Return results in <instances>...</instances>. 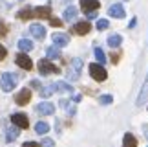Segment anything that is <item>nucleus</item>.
Segmentation results:
<instances>
[{
    "label": "nucleus",
    "instance_id": "nucleus-1",
    "mask_svg": "<svg viewBox=\"0 0 148 147\" xmlns=\"http://www.w3.org/2000/svg\"><path fill=\"white\" fill-rule=\"evenodd\" d=\"M16 77L13 72H5V74H2V81H0V87H2V90L4 92H11L15 87H16Z\"/></svg>",
    "mask_w": 148,
    "mask_h": 147
},
{
    "label": "nucleus",
    "instance_id": "nucleus-2",
    "mask_svg": "<svg viewBox=\"0 0 148 147\" xmlns=\"http://www.w3.org/2000/svg\"><path fill=\"white\" fill-rule=\"evenodd\" d=\"M90 76H92V77L95 79V81L102 83V81H106L108 74H106L104 66H102L101 63H92V64H90Z\"/></svg>",
    "mask_w": 148,
    "mask_h": 147
},
{
    "label": "nucleus",
    "instance_id": "nucleus-3",
    "mask_svg": "<svg viewBox=\"0 0 148 147\" xmlns=\"http://www.w3.org/2000/svg\"><path fill=\"white\" fill-rule=\"evenodd\" d=\"M38 72L42 76H51V74H60V68L55 66L49 59H40L38 61Z\"/></svg>",
    "mask_w": 148,
    "mask_h": 147
},
{
    "label": "nucleus",
    "instance_id": "nucleus-4",
    "mask_svg": "<svg viewBox=\"0 0 148 147\" xmlns=\"http://www.w3.org/2000/svg\"><path fill=\"white\" fill-rule=\"evenodd\" d=\"M15 63L20 66L22 70H31L33 68V61L29 59V55H27L26 52H22V53H18L15 57Z\"/></svg>",
    "mask_w": 148,
    "mask_h": 147
},
{
    "label": "nucleus",
    "instance_id": "nucleus-5",
    "mask_svg": "<svg viewBox=\"0 0 148 147\" xmlns=\"http://www.w3.org/2000/svg\"><path fill=\"white\" fill-rule=\"evenodd\" d=\"M29 99H31V90L29 88H22L20 92L15 96V103L20 105V107L27 105V103H29Z\"/></svg>",
    "mask_w": 148,
    "mask_h": 147
},
{
    "label": "nucleus",
    "instance_id": "nucleus-6",
    "mask_svg": "<svg viewBox=\"0 0 148 147\" xmlns=\"http://www.w3.org/2000/svg\"><path fill=\"white\" fill-rule=\"evenodd\" d=\"M11 123H15L18 129H27V125H29V121H27V116L22 114V112L11 114Z\"/></svg>",
    "mask_w": 148,
    "mask_h": 147
},
{
    "label": "nucleus",
    "instance_id": "nucleus-7",
    "mask_svg": "<svg viewBox=\"0 0 148 147\" xmlns=\"http://www.w3.org/2000/svg\"><path fill=\"white\" fill-rule=\"evenodd\" d=\"M145 103H148V74H146V79L143 83V88H141L137 99H135V105H137V107H143Z\"/></svg>",
    "mask_w": 148,
    "mask_h": 147
},
{
    "label": "nucleus",
    "instance_id": "nucleus-8",
    "mask_svg": "<svg viewBox=\"0 0 148 147\" xmlns=\"http://www.w3.org/2000/svg\"><path fill=\"white\" fill-rule=\"evenodd\" d=\"M51 41H53L55 46L64 48V46H68V44H70V35H66V33H53Z\"/></svg>",
    "mask_w": 148,
    "mask_h": 147
},
{
    "label": "nucleus",
    "instance_id": "nucleus-9",
    "mask_svg": "<svg viewBox=\"0 0 148 147\" xmlns=\"http://www.w3.org/2000/svg\"><path fill=\"white\" fill-rule=\"evenodd\" d=\"M99 8H101L99 0H81V9L84 13H88V11H97Z\"/></svg>",
    "mask_w": 148,
    "mask_h": 147
},
{
    "label": "nucleus",
    "instance_id": "nucleus-10",
    "mask_svg": "<svg viewBox=\"0 0 148 147\" xmlns=\"http://www.w3.org/2000/svg\"><path fill=\"white\" fill-rule=\"evenodd\" d=\"M29 33H31V35L37 39V41H42V39L46 37V28H44L42 24H31Z\"/></svg>",
    "mask_w": 148,
    "mask_h": 147
},
{
    "label": "nucleus",
    "instance_id": "nucleus-11",
    "mask_svg": "<svg viewBox=\"0 0 148 147\" xmlns=\"http://www.w3.org/2000/svg\"><path fill=\"white\" fill-rule=\"evenodd\" d=\"M108 15L113 17V19H123V17H124V8H123V4H113V6H110Z\"/></svg>",
    "mask_w": 148,
    "mask_h": 147
},
{
    "label": "nucleus",
    "instance_id": "nucleus-12",
    "mask_svg": "<svg viewBox=\"0 0 148 147\" xmlns=\"http://www.w3.org/2000/svg\"><path fill=\"white\" fill-rule=\"evenodd\" d=\"M33 15L38 17V19H49L51 17V8L49 6H38V8L33 9Z\"/></svg>",
    "mask_w": 148,
    "mask_h": 147
},
{
    "label": "nucleus",
    "instance_id": "nucleus-13",
    "mask_svg": "<svg viewBox=\"0 0 148 147\" xmlns=\"http://www.w3.org/2000/svg\"><path fill=\"white\" fill-rule=\"evenodd\" d=\"M90 30H92L90 22H77V24L73 26V33H77V35H88Z\"/></svg>",
    "mask_w": 148,
    "mask_h": 147
},
{
    "label": "nucleus",
    "instance_id": "nucleus-14",
    "mask_svg": "<svg viewBox=\"0 0 148 147\" xmlns=\"http://www.w3.org/2000/svg\"><path fill=\"white\" fill-rule=\"evenodd\" d=\"M37 112L42 114V116H49V114L55 112V105L53 103H38L37 105Z\"/></svg>",
    "mask_w": 148,
    "mask_h": 147
},
{
    "label": "nucleus",
    "instance_id": "nucleus-15",
    "mask_svg": "<svg viewBox=\"0 0 148 147\" xmlns=\"http://www.w3.org/2000/svg\"><path fill=\"white\" fill-rule=\"evenodd\" d=\"M123 147H137V138L132 132H126L123 138Z\"/></svg>",
    "mask_w": 148,
    "mask_h": 147
},
{
    "label": "nucleus",
    "instance_id": "nucleus-16",
    "mask_svg": "<svg viewBox=\"0 0 148 147\" xmlns=\"http://www.w3.org/2000/svg\"><path fill=\"white\" fill-rule=\"evenodd\" d=\"M108 44H110L112 48H119L123 44V37L119 35V33H113V35L108 37Z\"/></svg>",
    "mask_w": 148,
    "mask_h": 147
},
{
    "label": "nucleus",
    "instance_id": "nucleus-17",
    "mask_svg": "<svg viewBox=\"0 0 148 147\" xmlns=\"http://www.w3.org/2000/svg\"><path fill=\"white\" fill-rule=\"evenodd\" d=\"M55 88H57V92H62V94H71V92H73L71 85H68V83H64V81L55 83Z\"/></svg>",
    "mask_w": 148,
    "mask_h": 147
},
{
    "label": "nucleus",
    "instance_id": "nucleus-18",
    "mask_svg": "<svg viewBox=\"0 0 148 147\" xmlns=\"http://www.w3.org/2000/svg\"><path fill=\"white\" fill-rule=\"evenodd\" d=\"M18 48H20V52H31L33 50V42L29 41V39H20L18 41Z\"/></svg>",
    "mask_w": 148,
    "mask_h": 147
},
{
    "label": "nucleus",
    "instance_id": "nucleus-19",
    "mask_svg": "<svg viewBox=\"0 0 148 147\" xmlns=\"http://www.w3.org/2000/svg\"><path fill=\"white\" fill-rule=\"evenodd\" d=\"M75 17H77V8H73V6L66 8V11H64V20H66V22L75 20Z\"/></svg>",
    "mask_w": 148,
    "mask_h": 147
},
{
    "label": "nucleus",
    "instance_id": "nucleus-20",
    "mask_svg": "<svg viewBox=\"0 0 148 147\" xmlns=\"http://www.w3.org/2000/svg\"><path fill=\"white\" fill-rule=\"evenodd\" d=\"M16 17H18L20 20H29L31 17H35V15H33V9L31 8H24V9L18 11V15H16Z\"/></svg>",
    "mask_w": 148,
    "mask_h": 147
},
{
    "label": "nucleus",
    "instance_id": "nucleus-21",
    "mask_svg": "<svg viewBox=\"0 0 148 147\" xmlns=\"http://www.w3.org/2000/svg\"><path fill=\"white\" fill-rule=\"evenodd\" d=\"M46 55H48V59H60V50L59 46H51L46 50Z\"/></svg>",
    "mask_w": 148,
    "mask_h": 147
},
{
    "label": "nucleus",
    "instance_id": "nucleus-22",
    "mask_svg": "<svg viewBox=\"0 0 148 147\" xmlns=\"http://www.w3.org/2000/svg\"><path fill=\"white\" fill-rule=\"evenodd\" d=\"M59 103H60V107H62V109H64V110L68 112V114H71V116L75 114V107L71 105V101H68V99H60Z\"/></svg>",
    "mask_w": 148,
    "mask_h": 147
},
{
    "label": "nucleus",
    "instance_id": "nucleus-23",
    "mask_svg": "<svg viewBox=\"0 0 148 147\" xmlns=\"http://www.w3.org/2000/svg\"><path fill=\"white\" fill-rule=\"evenodd\" d=\"M16 138H18V127L8 129V134H5V142H15Z\"/></svg>",
    "mask_w": 148,
    "mask_h": 147
},
{
    "label": "nucleus",
    "instance_id": "nucleus-24",
    "mask_svg": "<svg viewBox=\"0 0 148 147\" xmlns=\"http://www.w3.org/2000/svg\"><path fill=\"white\" fill-rule=\"evenodd\" d=\"M55 90H57L55 85H46V87H42V90H40V98H49Z\"/></svg>",
    "mask_w": 148,
    "mask_h": 147
},
{
    "label": "nucleus",
    "instance_id": "nucleus-25",
    "mask_svg": "<svg viewBox=\"0 0 148 147\" xmlns=\"http://www.w3.org/2000/svg\"><path fill=\"white\" fill-rule=\"evenodd\" d=\"M48 131H49V125H48L46 121H38L37 125H35V132L37 134H46Z\"/></svg>",
    "mask_w": 148,
    "mask_h": 147
},
{
    "label": "nucleus",
    "instance_id": "nucleus-26",
    "mask_svg": "<svg viewBox=\"0 0 148 147\" xmlns=\"http://www.w3.org/2000/svg\"><path fill=\"white\" fill-rule=\"evenodd\" d=\"M95 59H97L101 64H104V63H106V55H104V52H102L101 48H95Z\"/></svg>",
    "mask_w": 148,
    "mask_h": 147
},
{
    "label": "nucleus",
    "instance_id": "nucleus-27",
    "mask_svg": "<svg viewBox=\"0 0 148 147\" xmlns=\"http://www.w3.org/2000/svg\"><path fill=\"white\" fill-rule=\"evenodd\" d=\"M66 76H68V79H70V81H77V79L81 77V72H77V70L70 68V70H68V74H66Z\"/></svg>",
    "mask_w": 148,
    "mask_h": 147
},
{
    "label": "nucleus",
    "instance_id": "nucleus-28",
    "mask_svg": "<svg viewBox=\"0 0 148 147\" xmlns=\"http://www.w3.org/2000/svg\"><path fill=\"white\" fill-rule=\"evenodd\" d=\"M99 103H101V105H110V103H113V98H112L110 94L99 96Z\"/></svg>",
    "mask_w": 148,
    "mask_h": 147
},
{
    "label": "nucleus",
    "instance_id": "nucleus-29",
    "mask_svg": "<svg viewBox=\"0 0 148 147\" xmlns=\"http://www.w3.org/2000/svg\"><path fill=\"white\" fill-rule=\"evenodd\" d=\"M108 26H110V22H108L106 19H101V20H97V30H99V31H102V30H108Z\"/></svg>",
    "mask_w": 148,
    "mask_h": 147
},
{
    "label": "nucleus",
    "instance_id": "nucleus-30",
    "mask_svg": "<svg viewBox=\"0 0 148 147\" xmlns=\"http://www.w3.org/2000/svg\"><path fill=\"white\" fill-rule=\"evenodd\" d=\"M71 68L77 70V72H81V68H82V61H81V59H73V61H71Z\"/></svg>",
    "mask_w": 148,
    "mask_h": 147
},
{
    "label": "nucleus",
    "instance_id": "nucleus-31",
    "mask_svg": "<svg viewBox=\"0 0 148 147\" xmlns=\"http://www.w3.org/2000/svg\"><path fill=\"white\" fill-rule=\"evenodd\" d=\"M40 147H55V142H53V140H49V138H44Z\"/></svg>",
    "mask_w": 148,
    "mask_h": 147
},
{
    "label": "nucleus",
    "instance_id": "nucleus-32",
    "mask_svg": "<svg viewBox=\"0 0 148 147\" xmlns=\"http://www.w3.org/2000/svg\"><path fill=\"white\" fill-rule=\"evenodd\" d=\"M49 24L55 26V28H59V26H62V20L60 19H51V17H49Z\"/></svg>",
    "mask_w": 148,
    "mask_h": 147
},
{
    "label": "nucleus",
    "instance_id": "nucleus-33",
    "mask_svg": "<svg viewBox=\"0 0 148 147\" xmlns=\"http://www.w3.org/2000/svg\"><path fill=\"white\" fill-rule=\"evenodd\" d=\"M5 55H8V50H5V48L2 46V44H0V61L5 59Z\"/></svg>",
    "mask_w": 148,
    "mask_h": 147
},
{
    "label": "nucleus",
    "instance_id": "nucleus-34",
    "mask_svg": "<svg viewBox=\"0 0 148 147\" xmlns=\"http://www.w3.org/2000/svg\"><path fill=\"white\" fill-rule=\"evenodd\" d=\"M5 33H8V30H5V24H4L2 20H0V37H4Z\"/></svg>",
    "mask_w": 148,
    "mask_h": 147
},
{
    "label": "nucleus",
    "instance_id": "nucleus-35",
    "mask_svg": "<svg viewBox=\"0 0 148 147\" xmlns=\"http://www.w3.org/2000/svg\"><path fill=\"white\" fill-rule=\"evenodd\" d=\"M110 59H112V63H113V64H117V63H119V53H112V55H110Z\"/></svg>",
    "mask_w": 148,
    "mask_h": 147
},
{
    "label": "nucleus",
    "instance_id": "nucleus-36",
    "mask_svg": "<svg viewBox=\"0 0 148 147\" xmlns=\"http://www.w3.org/2000/svg\"><path fill=\"white\" fill-rule=\"evenodd\" d=\"M22 147H40V145H38V144H35V142H26V144L22 145Z\"/></svg>",
    "mask_w": 148,
    "mask_h": 147
},
{
    "label": "nucleus",
    "instance_id": "nucleus-37",
    "mask_svg": "<svg viewBox=\"0 0 148 147\" xmlns=\"http://www.w3.org/2000/svg\"><path fill=\"white\" fill-rule=\"evenodd\" d=\"M31 87H40V81H38V79H33V81H31Z\"/></svg>",
    "mask_w": 148,
    "mask_h": 147
},
{
    "label": "nucleus",
    "instance_id": "nucleus-38",
    "mask_svg": "<svg viewBox=\"0 0 148 147\" xmlns=\"http://www.w3.org/2000/svg\"><path fill=\"white\" fill-rule=\"evenodd\" d=\"M135 24H137V19H132V22H130V28H134Z\"/></svg>",
    "mask_w": 148,
    "mask_h": 147
},
{
    "label": "nucleus",
    "instance_id": "nucleus-39",
    "mask_svg": "<svg viewBox=\"0 0 148 147\" xmlns=\"http://www.w3.org/2000/svg\"><path fill=\"white\" fill-rule=\"evenodd\" d=\"M64 2H70V0H64Z\"/></svg>",
    "mask_w": 148,
    "mask_h": 147
}]
</instances>
